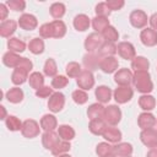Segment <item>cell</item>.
<instances>
[{"label":"cell","instance_id":"cell-1","mask_svg":"<svg viewBox=\"0 0 157 157\" xmlns=\"http://www.w3.org/2000/svg\"><path fill=\"white\" fill-rule=\"evenodd\" d=\"M132 83L135 85V88L142 94H148L153 90V82L148 71H135Z\"/></svg>","mask_w":157,"mask_h":157},{"label":"cell","instance_id":"cell-2","mask_svg":"<svg viewBox=\"0 0 157 157\" xmlns=\"http://www.w3.org/2000/svg\"><path fill=\"white\" fill-rule=\"evenodd\" d=\"M103 120L105 121L107 125L110 126H115L120 120H121V110L118 105L112 104L104 108V113H103Z\"/></svg>","mask_w":157,"mask_h":157},{"label":"cell","instance_id":"cell-3","mask_svg":"<svg viewBox=\"0 0 157 157\" xmlns=\"http://www.w3.org/2000/svg\"><path fill=\"white\" fill-rule=\"evenodd\" d=\"M104 43V39L102 37L101 33H97V32H93L91 34H88L85 39V49L88 52V53H93L96 50H98Z\"/></svg>","mask_w":157,"mask_h":157},{"label":"cell","instance_id":"cell-4","mask_svg":"<svg viewBox=\"0 0 157 157\" xmlns=\"http://www.w3.org/2000/svg\"><path fill=\"white\" fill-rule=\"evenodd\" d=\"M40 124H38L36 120L33 119H27L23 121L22 124V129H21V134L27 137V139H33L36 136L39 135V131L42 128H39Z\"/></svg>","mask_w":157,"mask_h":157},{"label":"cell","instance_id":"cell-5","mask_svg":"<svg viewBox=\"0 0 157 157\" xmlns=\"http://www.w3.org/2000/svg\"><path fill=\"white\" fill-rule=\"evenodd\" d=\"M76 83L80 87V90L88 91L94 86V76L92 71L90 70H82V72L76 78Z\"/></svg>","mask_w":157,"mask_h":157},{"label":"cell","instance_id":"cell-6","mask_svg":"<svg viewBox=\"0 0 157 157\" xmlns=\"http://www.w3.org/2000/svg\"><path fill=\"white\" fill-rule=\"evenodd\" d=\"M113 96H114V99H115L117 103L124 104V103H128L132 98L134 91L130 86H119L113 92Z\"/></svg>","mask_w":157,"mask_h":157},{"label":"cell","instance_id":"cell-7","mask_svg":"<svg viewBox=\"0 0 157 157\" xmlns=\"http://www.w3.org/2000/svg\"><path fill=\"white\" fill-rule=\"evenodd\" d=\"M65 105V96L61 92H54L48 99V108L53 113H59Z\"/></svg>","mask_w":157,"mask_h":157},{"label":"cell","instance_id":"cell-8","mask_svg":"<svg viewBox=\"0 0 157 157\" xmlns=\"http://www.w3.org/2000/svg\"><path fill=\"white\" fill-rule=\"evenodd\" d=\"M140 140L145 146L150 148L157 147V130L153 128L142 130L140 134Z\"/></svg>","mask_w":157,"mask_h":157},{"label":"cell","instance_id":"cell-9","mask_svg":"<svg viewBox=\"0 0 157 157\" xmlns=\"http://www.w3.org/2000/svg\"><path fill=\"white\" fill-rule=\"evenodd\" d=\"M129 21H130L132 27H135V28H144L147 25L148 18H147V15L145 13V11H142V10H134L130 13V16H129Z\"/></svg>","mask_w":157,"mask_h":157},{"label":"cell","instance_id":"cell-10","mask_svg":"<svg viewBox=\"0 0 157 157\" xmlns=\"http://www.w3.org/2000/svg\"><path fill=\"white\" fill-rule=\"evenodd\" d=\"M118 66H119V61L117 58L114 56H107V58H102L99 59V64H98V67L105 72V74H112V72H115L118 70Z\"/></svg>","mask_w":157,"mask_h":157},{"label":"cell","instance_id":"cell-11","mask_svg":"<svg viewBox=\"0 0 157 157\" xmlns=\"http://www.w3.org/2000/svg\"><path fill=\"white\" fill-rule=\"evenodd\" d=\"M118 53L119 55L125 59V60H132L136 56V52H135V47L130 43V42H120L118 45Z\"/></svg>","mask_w":157,"mask_h":157},{"label":"cell","instance_id":"cell-12","mask_svg":"<svg viewBox=\"0 0 157 157\" xmlns=\"http://www.w3.org/2000/svg\"><path fill=\"white\" fill-rule=\"evenodd\" d=\"M132 77H134V74L124 67V69H119L115 75H114V81L119 85V86H130V83L132 82Z\"/></svg>","mask_w":157,"mask_h":157},{"label":"cell","instance_id":"cell-13","mask_svg":"<svg viewBox=\"0 0 157 157\" xmlns=\"http://www.w3.org/2000/svg\"><path fill=\"white\" fill-rule=\"evenodd\" d=\"M18 26L25 31H33L38 26L37 17L31 13H23L18 18Z\"/></svg>","mask_w":157,"mask_h":157},{"label":"cell","instance_id":"cell-14","mask_svg":"<svg viewBox=\"0 0 157 157\" xmlns=\"http://www.w3.org/2000/svg\"><path fill=\"white\" fill-rule=\"evenodd\" d=\"M140 39L146 47H155L157 44V31L152 28H145L140 33Z\"/></svg>","mask_w":157,"mask_h":157},{"label":"cell","instance_id":"cell-15","mask_svg":"<svg viewBox=\"0 0 157 157\" xmlns=\"http://www.w3.org/2000/svg\"><path fill=\"white\" fill-rule=\"evenodd\" d=\"M137 124H139V126H140L142 130H145V129H151V128H153V126L157 124V119L155 118V115H153L152 113H150V112H144V113H141V114L139 115V118H137Z\"/></svg>","mask_w":157,"mask_h":157},{"label":"cell","instance_id":"cell-16","mask_svg":"<svg viewBox=\"0 0 157 157\" xmlns=\"http://www.w3.org/2000/svg\"><path fill=\"white\" fill-rule=\"evenodd\" d=\"M59 137H60L59 134H56L55 131H44V134L42 135V144L44 148L52 151L56 146V144L60 141Z\"/></svg>","mask_w":157,"mask_h":157},{"label":"cell","instance_id":"cell-17","mask_svg":"<svg viewBox=\"0 0 157 157\" xmlns=\"http://www.w3.org/2000/svg\"><path fill=\"white\" fill-rule=\"evenodd\" d=\"M18 22L13 21V20H6L4 22H1L0 25V36L4 38H11V36L15 33L16 28H17Z\"/></svg>","mask_w":157,"mask_h":157},{"label":"cell","instance_id":"cell-18","mask_svg":"<svg viewBox=\"0 0 157 157\" xmlns=\"http://www.w3.org/2000/svg\"><path fill=\"white\" fill-rule=\"evenodd\" d=\"M102 136L108 141V142H113V144H118L121 140V131L115 128V126H110L107 125L104 132L102 134Z\"/></svg>","mask_w":157,"mask_h":157},{"label":"cell","instance_id":"cell-19","mask_svg":"<svg viewBox=\"0 0 157 157\" xmlns=\"http://www.w3.org/2000/svg\"><path fill=\"white\" fill-rule=\"evenodd\" d=\"M132 153V145L129 142H118L113 146V155L115 157H126L131 156Z\"/></svg>","mask_w":157,"mask_h":157},{"label":"cell","instance_id":"cell-20","mask_svg":"<svg viewBox=\"0 0 157 157\" xmlns=\"http://www.w3.org/2000/svg\"><path fill=\"white\" fill-rule=\"evenodd\" d=\"M94 94H96L97 101H98L99 103H102V104H103V103H108V102L110 101L113 92H112V90H110L108 86L102 85V86H98V87L96 88Z\"/></svg>","mask_w":157,"mask_h":157},{"label":"cell","instance_id":"cell-21","mask_svg":"<svg viewBox=\"0 0 157 157\" xmlns=\"http://www.w3.org/2000/svg\"><path fill=\"white\" fill-rule=\"evenodd\" d=\"M72 23H74V27H75L76 31L83 32V31L88 29V27H90V25H91V20H90V17H88L87 15L80 13V15L75 16Z\"/></svg>","mask_w":157,"mask_h":157},{"label":"cell","instance_id":"cell-22","mask_svg":"<svg viewBox=\"0 0 157 157\" xmlns=\"http://www.w3.org/2000/svg\"><path fill=\"white\" fill-rule=\"evenodd\" d=\"M39 124L44 131H54V129L58 126V120L53 114H44Z\"/></svg>","mask_w":157,"mask_h":157},{"label":"cell","instance_id":"cell-23","mask_svg":"<svg viewBox=\"0 0 157 157\" xmlns=\"http://www.w3.org/2000/svg\"><path fill=\"white\" fill-rule=\"evenodd\" d=\"M104 108L102 103H93L87 108V115L90 118V120L93 119H103V113H104Z\"/></svg>","mask_w":157,"mask_h":157},{"label":"cell","instance_id":"cell-24","mask_svg":"<svg viewBox=\"0 0 157 157\" xmlns=\"http://www.w3.org/2000/svg\"><path fill=\"white\" fill-rule=\"evenodd\" d=\"M117 52H118V48L114 43L104 42L103 45L97 50V55L102 59V58H107V56H114V54Z\"/></svg>","mask_w":157,"mask_h":157},{"label":"cell","instance_id":"cell-25","mask_svg":"<svg viewBox=\"0 0 157 157\" xmlns=\"http://www.w3.org/2000/svg\"><path fill=\"white\" fill-rule=\"evenodd\" d=\"M139 105H140V108L142 110L150 112V110L155 109V107H156V99L151 94H142L139 98Z\"/></svg>","mask_w":157,"mask_h":157},{"label":"cell","instance_id":"cell-26","mask_svg":"<svg viewBox=\"0 0 157 157\" xmlns=\"http://www.w3.org/2000/svg\"><path fill=\"white\" fill-rule=\"evenodd\" d=\"M28 80V72L23 69H20V67H16L13 71H12V75H11V81L13 85L16 86H20L22 83H25L26 81Z\"/></svg>","mask_w":157,"mask_h":157},{"label":"cell","instance_id":"cell-27","mask_svg":"<svg viewBox=\"0 0 157 157\" xmlns=\"http://www.w3.org/2000/svg\"><path fill=\"white\" fill-rule=\"evenodd\" d=\"M5 97L10 103L17 104V103L22 102V99H23V91L18 87H12L6 92Z\"/></svg>","mask_w":157,"mask_h":157},{"label":"cell","instance_id":"cell-28","mask_svg":"<svg viewBox=\"0 0 157 157\" xmlns=\"http://www.w3.org/2000/svg\"><path fill=\"white\" fill-rule=\"evenodd\" d=\"M28 82H29V86L37 91V90H39V88H42L44 86V76L39 71H34V72H32L29 75Z\"/></svg>","mask_w":157,"mask_h":157},{"label":"cell","instance_id":"cell-29","mask_svg":"<svg viewBox=\"0 0 157 157\" xmlns=\"http://www.w3.org/2000/svg\"><path fill=\"white\" fill-rule=\"evenodd\" d=\"M107 128V124L103 119H93L88 124V129L93 135H102Z\"/></svg>","mask_w":157,"mask_h":157},{"label":"cell","instance_id":"cell-30","mask_svg":"<svg viewBox=\"0 0 157 157\" xmlns=\"http://www.w3.org/2000/svg\"><path fill=\"white\" fill-rule=\"evenodd\" d=\"M7 48L10 49V52L12 53H22L25 49H26V43L16 37H11L9 40H7Z\"/></svg>","mask_w":157,"mask_h":157},{"label":"cell","instance_id":"cell-31","mask_svg":"<svg viewBox=\"0 0 157 157\" xmlns=\"http://www.w3.org/2000/svg\"><path fill=\"white\" fill-rule=\"evenodd\" d=\"M58 134L61 137V140H64V141H70V140H72L75 137V130H74V128L70 126V125H67V124L59 125Z\"/></svg>","mask_w":157,"mask_h":157},{"label":"cell","instance_id":"cell-32","mask_svg":"<svg viewBox=\"0 0 157 157\" xmlns=\"http://www.w3.org/2000/svg\"><path fill=\"white\" fill-rule=\"evenodd\" d=\"M109 26V20L108 17L103 16H96L92 18V27L97 33H102L107 27Z\"/></svg>","mask_w":157,"mask_h":157},{"label":"cell","instance_id":"cell-33","mask_svg":"<svg viewBox=\"0 0 157 157\" xmlns=\"http://www.w3.org/2000/svg\"><path fill=\"white\" fill-rule=\"evenodd\" d=\"M21 60V56H18L16 53H12V52H7L4 54L2 56V63L4 65H6L7 67H17L18 66V63Z\"/></svg>","mask_w":157,"mask_h":157},{"label":"cell","instance_id":"cell-34","mask_svg":"<svg viewBox=\"0 0 157 157\" xmlns=\"http://www.w3.org/2000/svg\"><path fill=\"white\" fill-rule=\"evenodd\" d=\"M150 66V61L145 56H135L131 60V69L135 71H147Z\"/></svg>","mask_w":157,"mask_h":157},{"label":"cell","instance_id":"cell-35","mask_svg":"<svg viewBox=\"0 0 157 157\" xmlns=\"http://www.w3.org/2000/svg\"><path fill=\"white\" fill-rule=\"evenodd\" d=\"M102 37H103V39H104V42H109V43H115L118 39H119V33H118V31H117V28L115 27H113V26H108L102 33Z\"/></svg>","mask_w":157,"mask_h":157},{"label":"cell","instance_id":"cell-36","mask_svg":"<svg viewBox=\"0 0 157 157\" xmlns=\"http://www.w3.org/2000/svg\"><path fill=\"white\" fill-rule=\"evenodd\" d=\"M28 49L32 54H42L44 52V42L42 38H33L28 43Z\"/></svg>","mask_w":157,"mask_h":157},{"label":"cell","instance_id":"cell-37","mask_svg":"<svg viewBox=\"0 0 157 157\" xmlns=\"http://www.w3.org/2000/svg\"><path fill=\"white\" fill-rule=\"evenodd\" d=\"M65 11H66V7L63 2H54V4H52V6L49 9L52 17H54L55 20H60L65 15Z\"/></svg>","mask_w":157,"mask_h":157},{"label":"cell","instance_id":"cell-38","mask_svg":"<svg viewBox=\"0 0 157 157\" xmlns=\"http://www.w3.org/2000/svg\"><path fill=\"white\" fill-rule=\"evenodd\" d=\"M54 38H63L66 34V25L61 20H54L52 22Z\"/></svg>","mask_w":157,"mask_h":157},{"label":"cell","instance_id":"cell-39","mask_svg":"<svg viewBox=\"0 0 157 157\" xmlns=\"http://www.w3.org/2000/svg\"><path fill=\"white\" fill-rule=\"evenodd\" d=\"M43 72L45 76H49V77H54L56 76V72H58V66H56V63L53 58H49L45 60L44 63V67H43Z\"/></svg>","mask_w":157,"mask_h":157},{"label":"cell","instance_id":"cell-40","mask_svg":"<svg viewBox=\"0 0 157 157\" xmlns=\"http://www.w3.org/2000/svg\"><path fill=\"white\" fill-rule=\"evenodd\" d=\"M5 124H6V128L10 130V131H18L22 129V124L21 120L15 117V115H9L5 120Z\"/></svg>","mask_w":157,"mask_h":157},{"label":"cell","instance_id":"cell-41","mask_svg":"<svg viewBox=\"0 0 157 157\" xmlns=\"http://www.w3.org/2000/svg\"><path fill=\"white\" fill-rule=\"evenodd\" d=\"M70 148H71L70 142H69V141H64V140H61V141H59V142L56 144V146L52 150V153H53L54 156L59 157V156L65 155L66 152H69Z\"/></svg>","mask_w":157,"mask_h":157},{"label":"cell","instance_id":"cell-42","mask_svg":"<svg viewBox=\"0 0 157 157\" xmlns=\"http://www.w3.org/2000/svg\"><path fill=\"white\" fill-rule=\"evenodd\" d=\"M65 71H66V75L69 76V77H78V75L82 72V70H81V65L78 64V63H76V61H71V63H69L67 65H66V69H65Z\"/></svg>","mask_w":157,"mask_h":157},{"label":"cell","instance_id":"cell-43","mask_svg":"<svg viewBox=\"0 0 157 157\" xmlns=\"http://www.w3.org/2000/svg\"><path fill=\"white\" fill-rule=\"evenodd\" d=\"M96 153L99 157H107L113 153V146L109 142H99L96 147Z\"/></svg>","mask_w":157,"mask_h":157},{"label":"cell","instance_id":"cell-44","mask_svg":"<svg viewBox=\"0 0 157 157\" xmlns=\"http://www.w3.org/2000/svg\"><path fill=\"white\" fill-rule=\"evenodd\" d=\"M72 99H74V102L76 104L82 105V104H85L88 101V94L83 90H75L72 92Z\"/></svg>","mask_w":157,"mask_h":157},{"label":"cell","instance_id":"cell-45","mask_svg":"<svg viewBox=\"0 0 157 157\" xmlns=\"http://www.w3.org/2000/svg\"><path fill=\"white\" fill-rule=\"evenodd\" d=\"M83 64H85V66L87 67V70L91 71V69H93L94 66H98V64H99L98 55H94V54H92V53L85 55V56H83Z\"/></svg>","mask_w":157,"mask_h":157},{"label":"cell","instance_id":"cell-46","mask_svg":"<svg viewBox=\"0 0 157 157\" xmlns=\"http://www.w3.org/2000/svg\"><path fill=\"white\" fill-rule=\"evenodd\" d=\"M67 83H69V78L66 76H64V75H56L52 80V87L53 88H56V90L64 88Z\"/></svg>","mask_w":157,"mask_h":157},{"label":"cell","instance_id":"cell-47","mask_svg":"<svg viewBox=\"0 0 157 157\" xmlns=\"http://www.w3.org/2000/svg\"><path fill=\"white\" fill-rule=\"evenodd\" d=\"M39 34H40V37H42V38H54L52 22L42 25V26L39 27Z\"/></svg>","mask_w":157,"mask_h":157},{"label":"cell","instance_id":"cell-48","mask_svg":"<svg viewBox=\"0 0 157 157\" xmlns=\"http://www.w3.org/2000/svg\"><path fill=\"white\" fill-rule=\"evenodd\" d=\"M7 7L13 11H23L26 7V1L23 0H9L6 2Z\"/></svg>","mask_w":157,"mask_h":157},{"label":"cell","instance_id":"cell-49","mask_svg":"<svg viewBox=\"0 0 157 157\" xmlns=\"http://www.w3.org/2000/svg\"><path fill=\"white\" fill-rule=\"evenodd\" d=\"M96 16H103V17H108L110 13V10L108 7V5L105 2H99L96 5Z\"/></svg>","mask_w":157,"mask_h":157},{"label":"cell","instance_id":"cell-50","mask_svg":"<svg viewBox=\"0 0 157 157\" xmlns=\"http://www.w3.org/2000/svg\"><path fill=\"white\" fill-rule=\"evenodd\" d=\"M53 93H54V92H53V88L49 87V86H43L42 88H39V90L36 91V96L39 97V98H48V97H50Z\"/></svg>","mask_w":157,"mask_h":157},{"label":"cell","instance_id":"cell-51","mask_svg":"<svg viewBox=\"0 0 157 157\" xmlns=\"http://www.w3.org/2000/svg\"><path fill=\"white\" fill-rule=\"evenodd\" d=\"M105 4L108 5L110 11H118V10H120L124 6L125 2L123 0H107Z\"/></svg>","mask_w":157,"mask_h":157},{"label":"cell","instance_id":"cell-52","mask_svg":"<svg viewBox=\"0 0 157 157\" xmlns=\"http://www.w3.org/2000/svg\"><path fill=\"white\" fill-rule=\"evenodd\" d=\"M17 67L23 69V70H26L27 72H29V71L33 69V64H32V61H31L29 59H27V58H21V60H20Z\"/></svg>","mask_w":157,"mask_h":157},{"label":"cell","instance_id":"cell-53","mask_svg":"<svg viewBox=\"0 0 157 157\" xmlns=\"http://www.w3.org/2000/svg\"><path fill=\"white\" fill-rule=\"evenodd\" d=\"M7 9H9V7H7L6 4H0V20H1V22L6 21L5 18H6L7 13H9V10H7Z\"/></svg>","mask_w":157,"mask_h":157},{"label":"cell","instance_id":"cell-54","mask_svg":"<svg viewBox=\"0 0 157 157\" xmlns=\"http://www.w3.org/2000/svg\"><path fill=\"white\" fill-rule=\"evenodd\" d=\"M148 22H150L151 28H152V29H155V31H157V12H156V13H153V15L148 18Z\"/></svg>","mask_w":157,"mask_h":157},{"label":"cell","instance_id":"cell-55","mask_svg":"<svg viewBox=\"0 0 157 157\" xmlns=\"http://www.w3.org/2000/svg\"><path fill=\"white\" fill-rule=\"evenodd\" d=\"M146 157H157V148H150V151L147 152V156Z\"/></svg>","mask_w":157,"mask_h":157},{"label":"cell","instance_id":"cell-56","mask_svg":"<svg viewBox=\"0 0 157 157\" xmlns=\"http://www.w3.org/2000/svg\"><path fill=\"white\" fill-rule=\"evenodd\" d=\"M0 109H1V119H2V120H6V118H7V117H6L5 107H4V105H1V107H0Z\"/></svg>","mask_w":157,"mask_h":157},{"label":"cell","instance_id":"cell-57","mask_svg":"<svg viewBox=\"0 0 157 157\" xmlns=\"http://www.w3.org/2000/svg\"><path fill=\"white\" fill-rule=\"evenodd\" d=\"M59 157H71V156L67 155V153H65V155H61V156H59Z\"/></svg>","mask_w":157,"mask_h":157},{"label":"cell","instance_id":"cell-58","mask_svg":"<svg viewBox=\"0 0 157 157\" xmlns=\"http://www.w3.org/2000/svg\"><path fill=\"white\" fill-rule=\"evenodd\" d=\"M107 157H115V156H114V155L112 153V155H109V156H107Z\"/></svg>","mask_w":157,"mask_h":157},{"label":"cell","instance_id":"cell-59","mask_svg":"<svg viewBox=\"0 0 157 157\" xmlns=\"http://www.w3.org/2000/svg\"><path fill=\"white\" fill-rule=\"evenodd\" d=\"M126 157H131V156H126Z\"/></svg>","mask_w":157,"mask_h":157}]
</instances>
